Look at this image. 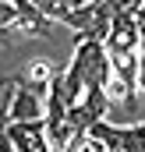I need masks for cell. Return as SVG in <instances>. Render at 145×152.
Instances as JSON below:
<instances>
[{"label": "cell", "mask_w": 145, "mask_h": 152, "mask_svg": "<svg viewBox=\"0 0 145 152\" xmlns=\"http://www.w3.org/2000/svg\"><path fill=\"white\" fill-rule=\"evenodd\" d=\"M53 75H57V67H53L50 60H42V57H39V60H29V64L18 71L21 81L36 85V88H42V92H46V85H50V78H53Z\"/></svg>", "instance_id": "8992f818"}, {"label": "cell", "mask_w": 145, "mask_h": 152, "mask_svg": "<svg viewBox=\"0 0 145 152\" xmlns=\"http://www.w3.org/2000/svg\"><path fill=\"white\" fill-rule=\"evenodd\" d=\"M78 39H103L110 32V21H113V11H110L106 0H85L71 7L64 18H60Z\"/></svg>", "instance_id": "7a4b0ae2"}, {"label": "cell", "mask_w": 145, "mask_h": 152, "mask_svg": "<svg viewBox=\"0 0 145 152\" xmlns=\"http://www.w3.org/2000/svg\"><path fill=\"white\" fill-rule=\"evenodd\" d=\"M7 127H11L7 99H0V152H14V149H11V138H7Z\"/></svg>", "instance_id": "9c48e42d"}, {"label": "cell", "mask_w": 145, "mask_h": 152, "mask_svg": "<svg viewBox=\"0 0 145 152\" xmlns=\"http://www.w3.org/2000/svg\"><path fill=\"white\" fill-rule=\"evenodd\" d=\"M135 18H138V25H142V32H145V0L135 7Z\"/></svg>", "instance_id": "30bf717a"}, {"label": "cell", "mask_w": 145, "mask_h": 152, "mask_svg": "<svg viewBox=\"0 0 145 152\" xmlns=\"http://www.w3.org/2000/svg\"><path fill=\"white\" fill-rule=\"evenodd\" d=\"M138 64H142V71H145V32H142V46H138Z\"/></svg>", "instance_id": "8fae6325"}, {"label": "cell", "mask_w": 145, "mask_h": 152, "mask_svg": "<svg viewBox=\"0 0 145 152\" xmlns=\"http://www.w3.org/2000/svg\"><path fill=\"white\" fill-rule=\"evenodd\" d=\"M110 110V99L103 88H96V85H81L78 88V96H74L71 103H67V127L74 131H89L96 120H103Z\"/></svg>", "instance_id": "3957f363"}, {"label": "cell", "mask_w": 145, "mask_h": 152, "mask_svg": "<svg viewBox=\"0 0 145 152\" xmlns=\"http://www.w3.org/2000/svg\"><path fill=\"white\" fill-rule=\"evenodd\" d=\"M67 71H74L81 78V85L103 88L106 78H110V53L103 46V39H78L71 60H67Z\"/></svg>", "instance_id": "6da1fadb"}, {"label": "cell", "mask_w": 145, "mask_h": 152, "mask_svg": "<svg viewBox=\"0 0 145 152\" xmlns=\"http://www.w3.org/2000/svg\"><path fill=\"white\" fill-rule=\"evenodd\" d=\"M64 152H110V145L96 131H74L67 138V145H64Z\"/></svg>", "instance_id": "52a82bcc"}, {"label": "cell", "mask_w": 145, "mask_h": 152, "mask_svg": "<svg viewBox=\"0 0 145 152\" xmlns=\"http://www.w3.org/2000/svg\"><path fill=\"white\" fill-rule=\"evenodd\" d=\"M32 4H36V7L50 18V21H60L71 7H78V0H32Z\"/></svg>", "instance_id": "ba28073f"}, {"label": "cell", "mask_w": 145, "mask_h": 152, "mask_svg": "<svg viewBox=\"0 0 145 152\" xmlns=\"http://www.w3.org/2000/svg\"><path fill=\"white\" fill-rule=\"evenodd\" d=\"M106 53H120V50H138L142 46V25L135 18V11H120L110 21V32L103 36Z\"/></svg>", "instance_id": "277c9868"}, {"label": "cell", "mask_w": 145, "mask_h": 152, "mask_svg": "<svg viewBox=\"0 0 145 152\" xmlns=\"http://www.w3.org/2000/svg\"><path fill=\"white\" fill-rule=\"evenodd\" d=\"M7 138H11V149L14 152H53L42 120H11Z\"/></svg>", "instance_id": "5b68a950"}]
</instances>
